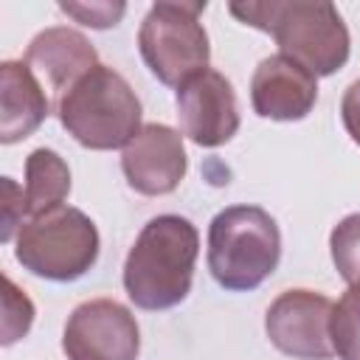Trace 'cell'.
<instances>
[{
	"label": "cell",
	"instance_id": "16",
	"mask_svg": "<svg viewBox=\"0 0 360 360\" xmlns=\"http://www.w3.org/2000/svg\"><path fill=\"white\" fill-rule=\"evenodd\" d=\"M329 250L340 278L349 287L360 284V214H349L332 228Z\"/></svg>",
	"mask_w": 360,
	"mask_h": 360
},
{
	"label": "cell",
	"instance_id": "4",
	"mask_svg": "<svg viewBox=\"0 0 360 360\" xmlns=\"http://www.w3.org/2000/svg\"><path fill=\"white\" fill-rule=\"evenodd\" d=\"M281 259L276 219L259 205L222 208L208 225V270L222 290H256Z\"/></svg>",
	"mask_w": 360,
	"mask_h": 360
},
{
	"label": "cell",
	"instance_id": "9",
	"mask_svg": "<svg viewBox=\"0 0 360 360\" xmlns=\"http://www.w3.org/2000/svg\"><path fill=\"white\" fill-rule=\"evenodd\" d=\"M180 129L197 146L214 149L228 143L239 129V107L231 82L219 70H202L177 87Z\"/></svg>",
	"mask_w": 360,
	"mask_h": 360
},
{
	"label": "cell",
	"instance_id": "18",
	"mask_svg": "<svg viewBox=\"0 0 360 360\" xmlns=\"http://www.w3.org/2000/svg\"><path fill=\"white\" fill-rule=\"evenodd\" d=\"M59 8L87 28H112L124 17V3H59Z\"/></svg>",
	"mask_w": 360,
	"mask_h": 360
},
{
	"label": "cell",
	"instance_id": "10",
	"mask_svg": "<svg viewBox=\"0 0 360 360\" xmlns=\"http://www.w3.org/2000/svg\"><path fill=\"white\" fill-rule=\"evenodd\" d=\"M127 183L146 197L172 194L186 177L188 158L183 135L166 124H146L121 155Z\"/></svg>",
	"mask_w": 360,
	"mask_h": 360
},
{
	"label": "cell",
	"instance_id": "11",
	"mask_svg": "<svg viewBox=\"0 0 360 360\" xmlns=\"http://www.w3.org/2000/svg\"><path fill=\"white\" fill-rule=\"evenodd\" d=\"M250 101L256 115L270 121H301L318 101L315 76L284 53L256 65L250 79Z\"/></svg>",
	"mask_w": 360,
	"mask_h": 360
},
{
	"label": "cell",
	"instance_id": "1",
	"mask_svg": "<svg viewBox=\"0 0 360 360\" xmlns=\"http://www.w3.org/2000/svg\"><path fill=\"white\" fill-rule=\"evenodd\" d=\"M200 253L197 228L177 214H160L143 225L124 262V290L141 309H172L191 292Z\"/></svg>",
	"mask_w": 360,
	"mask_h": 360
},
{
	"label": "cell",
	"instance_id": "5",
	"mask_svg": "<svg viewBox=\"0 0 360 360\" xmlns=\"http://www.w3.org/2000/svg\"><path fill=\"white\" fill-rule=\"evenodd\" d=\"M14 259L39 278L76 281L98 259L96 222L73 205L31 217L17 231Z\"/></svg>",
	"mask_w": 360,
	"mask_h": 360
},
{
	"label": "cell",
	"instance_id": "12",
	"mask_svg": "<svg viewBox=\"0 0 360 360\" xmlns=\"http://www.w3.org/2000/svg\"><path fill=\"white\" fill-rule=\"evenodd\" d=\"M25 65L39 73L51 90L62 96L70 84H76L87 70L98 65V53L84 34L65 25H53L39 31L28 42Z\"/></svg>",
	"mask_w": 360,
	"mask_h": 360
},
{
	"label": "cell",
	"instance_id": "3",
	"mask_svg": "<svg viewBox=\"0 0 360 360\" xmlns=\"http://www.w3.org/2000/svg\"><path fill=\"white\" fill-rule=\"evenodd\" d=\"M56 115L76 143L96 152L121 149L143 129L135 90L107 65H96L70 84L59 96Z\"/></svg>",
	"mask_w": 360,
	"mask_h": 360
},
{
	"label": "cell",
	"instance_id": "13",
	"mask_svg": "<svg viewBox=\"0 0 360 360\" xmlns=\"http://www.w3.org/2000/svg\"><path fill=\"white\" fill-rule=\"evenodd\" d=\"M48 96L25 62L0 65V141L17 143L48 118Z\"/></svg>",
	"mask_w": 360,
	"mask_h": 360
},
{
	"label": "cell",
	"instance_id": "15",
	"mask_svg": "<svg viewBox=\"0 0 360 360\" xmlns=\"http://www.w3.org/2000/svg\"><path fill=\"white\" fill-rule=\"evenodd\" d=\"M329 335L340 360H360V284H352L332 307Z\"/></svg>",
	"mask_w": 360,
	"mask_h": 360
},
{
	"label": "cell",
	"instance_id": "8",
	"mask_svg": "<svg viewBox=\"0 0 360 360\" xmlns=\"http://www.w3.org/2000/svg\"><path fill=\"white\" fill-rule=\"evenodd\" d=\"M332 301L315 290H284L264 312L270 343L298 360H329L332 349Z\"/></svg>",
	"mask_w": 360,
	"mask_h": 360
},
{
	"label": "cell",
	"instance_id": "20",
	"mask_svg": "<svg viewBox=\"0 0 360 360\" xmlns=\"http://www.w3.org/2000/svg\"><path fill=\"white\" fill-rule=\"evenodd\" d=\"M340 121H343L349 138L360 146V79H354L340 98Z\"/></svg>",
	"mask_w": 360,
	"mask_h": 360
},
{
	"label": "cell",
	"instance_id": "2",
	"mask_svg": "<svg viewBox=\"0 0 360 360\" xmlns=\"http://www.w3.org/2000/svg\"><path fill=\"white\" fill-rule=\"evenodd\" d=\"M228 11L239 22L270 34L278 51L315 79L338 73L349 59V28L332 3H231Z\"/></svg>",
	"mask_w": 360,
	"mask_h": 360
},
{
	"label": "cell",
	"instance_id": "7",
	"mask_svg": "<svg viewBox=\"0 0 360 360\" xmlns=\"http://www.w3.org/2000/svg\"><path fill=\"white\" fill-rule=\"evenodd\" d=\"M62 352L68 360H138V321L112 298L84 301L68 315Z\"/></svg>",
	"mask_w": 360,
	"mask_h": 360
},
{
	"label": "cell",
	"instance_id": "14",
	"mask_svg": "<svg viewBox=\"0 0 360 360\" xmlns=\"http://www.w3.org/2000/svg\"><path fill=\"white\" fill-rule=\"evenodd\" d=\"M25 214L42 217L70 194V169L53 149H34L25 158Z\"/></svg>",
	"mask_w": 360,
	"mask_h": 360
},
{
	"label": "cell",
	"instance_id": "19",
	"mask_svg": "<svg viewBox=\"0 0 360 360\" xmlns=\"http://www.w3.org/2000/svg\"><path fill=\"white\" fill-rule=\"evenodd\" d=\"M22 214H25V194H22V188L11 177H3V236H0L3 242H11L14 231H20Z\"/></svg>",
	"mask_w": 360,
	"mask_h": 360
},
{
	"label": "cell",
	"instance_id": "6",
	"mask_svg": "<svg viewBox=\"0 0 360 360\" xmlns=\"http://www.w3.org/2000/svg\"><path fill=\"white\" fill-rule=\"evenodd\" d=\"M202 11L205 3L183 0H160L146 11L138 28V51L158 82L180 87L208 70L211 45L200 22Z\"/></svg>",
	"mask_w": 360,
	"mask_h": 360
},
{
	"label": "cell",
	"instance_id": "17",
	"mask_svg": "<svg viewBox=\"0 0 360 360\" xmlns=\"http://www.w3.org/2000/svg\"><path fill=\"white\" fill-rule=\"evenodd\" d=\"M31 323H34L31 298L8 276H3V346H11L14 340L25 338Z\"/></svg>",
	"mask_w": 360,
	"mask_h": 360
}]
</instances>
